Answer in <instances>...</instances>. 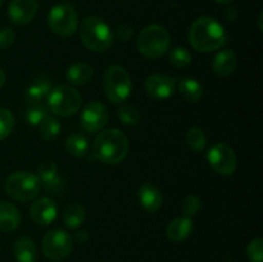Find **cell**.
Segmentation results:
<instances>
[{
    "label": "cell",
    "instance_id": "6da1fadb",
    "mask_svg": "<svg viewBox=\"0 0 263 262\" xmlns=\"http://www.w3.org/2000/svg\"><path fill=\"white\" fill-rule=\"evenodd\" d=\"M226 41L223 26L212 17H200L189 30V43L195 50L208 53L220 49Z\"/></svg>",
    "mask_w": 263,
    "mask_h": 262
},
{
    "label": "cell",
    "instance_id": "7a4b0ae2",
    "mask_svg": "<svg viewBox=\"0 0 263 262\" xmlns=\"http://www.w3.org/2000/svg\"><path fill=\"white\" fill-rule=\"evenodd\" d=\"M130 143L122 131L107 128L98 134L94 141V153L99 161L107 164L121 163L127 157Z\"/></svg>",
    "mask_w": 263,
    "mask_h": 262
},
{
    "label": "cell",
    "instance_id": "3957f363",
    "mask_svg": "<svg viewBox=\"0 0 263 262\" xmlns=\"http://www.w3.org/2000/svg\"><path fill=\"white\" fill-rule=\"evenodd\" d=\"M80 38H81L82 44L89 50L103 53L110 48L115 35L109 26L102 18L90 15L81 22Z\"/></svg>",
    "mask_w": 263,
    "mask_h": 262
},
{
    "label": "cell",
    "instance_id": "277c9868",
    "mask_svg": "<svg viewBox=\"0 0 263 262\" xmlns=\"http://www.w3.org/2000/svg\"><path fill=\"white\" fill-rule=\"evenodd\" d=\"M171 44L170 33L163 26L149 25L140 31L138 36V50L144 57L157 59L167 53Z\"/></svg>",
    "mask_w": 263,
    "mask_h": 262
},
{
    "label": "cell",
    "instance_id": "5b68a950",
    "mask_svg": "<svg viewBox=\"0 0 263 262\" xmlns=\"http://www.w3.org/2000/svg\"><path fill=\"white\" fill-rule=\"evenodd\" d=\"M103 85L107 98L115 104L127 100L133 90L130 74L120 64H112L105 69Z\"/></svg>",
    "mask_w": 263,
    "mask_h": 262
},
{
    "label": "cell",
    "instance_id": "8992f818",
    "mask_svg": "<svg viewBox=\"0 0 263 262\" xmlns=\"http://www.w3.org/2000/svg\"><path fill=\"white\" fill-rule=\"evenodd\" d=\"M41 182L37 175L30 171H17L10 174L5 180L8 195L18 202L33 200L40 192Z\"/></svg>",
    "mask_w": 263,
    "mask_h": 262
},
{
    "label": "cell",
    "instance_id": "52a82bcc",
    "mask_svg": "<svg viewBox=\"0 0 263 262\" xmlns=\"http://www.w3.org/2000/svg\"><path fill=\"white\" fill-rule=\"evenodd\" d=\"M82 103L81 94L67 85L53 87L48 95V109L54 115L67 117L77 113Z\"/></svg>",
    "mask_w": 263,
    "mask_h": 262
},
{
    "label": "cell",
    "instance_id": "ba28073f",
    "mask_svg": "<svg viewBox=\"0 0 263 262\" xmlns=\"http://www.w3.org/2000/svg\"><path fill=\"white\" fill-rule=\"evenodd\" d=\"M48 23L54 33L62 38H68L76 32L79 18L76 10L71 5L58 4L54 5L49 12Z\"/></svg>",
    "mask_w": 263,
    "mask_h": 262
},
{
    "label": "cell",
    "instance_id": "9c48e42d",
    "mask_svg": "<svg viewBox=\"0 0 263 262\" xmlns=\"http://www.w3.org/2000/svg\"><path fill=\"white\" fill-rule=\"evenodd\" d=\"M72 248H73V238L67 231L54 229L44 236V254L51 261H63L71 254Z\"/></svg>",
    "mask_w": 263,
    "mask_h": 262
},
{
    "label": "cell",
    "instance_id": "30bf717a",
    "mask_svg": "<svg viewBox=\"0 0 263 262\" xmlns=\"http://www.w3.org/2000/svg\"><path fill=\"white\" fill-rule=\"evenodd\" d=\"M208 163L211 169L220 175H231L236 170V154L226 143H216L208 151Z\"/></svg>",
    "mask_w": 263,
    "mask_h": 262
},
{
    "label": "cell",
    "instance_id": "8fae6325",
    "mask_svg": "<svg viewBox=\"0 0 263 262\" xmlns=\"http://www.w3.org/2000/svg\"><path fill=\"white\" fill-rule=\"evenodd\" d=\"M80 121L82 127L89 133L100 131L108 122L107 108L100 102H90L89 104L85 105Z\"/></svg>",
    "mask_w": 263,
    "mask_h": 262
},
{
    "label": "cell",
    "instance_id": "7c38bea8",
    "mask_svg": "<svg viewBox=\"0 0 263 262\" xmlns=\"http://www.w3.org/2000/svg\"><path fill=\"white\" fill-rule=\"evenodd\" d=\"M39 9L37 0H12L8 7V15L17 26L30 23Z\"/></svg>",
    "mask_w": 263,
    "mask_h": 262
},
{
    "label": "cell",
    "instance_id": "4fadbf2b",
    "mask_svg": "<svg viewBox=\"0 0 263 262\" xmlns=\"http://www.w3.org/2000/svg\"><path fill=\"white\" fill-rule=\"evenodd\" d=\"M175 80L163 73L152 74L145 81L146 94L154 99H167L175 92Z\"/></svg>",
    "mask_w": 263,
    "mask_h": 262
},
{
    "label": "cell",
    "instance_id": "5bb4252c",
    "mask_svg": "<svg viewBox=\"0 0 263 262\" xmlns=\"http://www.w3.org/2000/svg\"><path fill=\"white\" fill-rule=\"evenodd\" d=\"M31 218L37 225H50L58 215V208L55 202L50 198H40L31 205Z\"/></svg>",
    "mask_w": 263,
    "mask_h": 262
},
{
    "label": "cell",
    "instance_id": "9a60e30c",
    "mask_svg": "<svg viewBox=\"0 0 263 262\" xmlns=\"http://www.w3.org/2000/svg\"><path fill=\"white\" fill-rule=\"evenodd\" d=\"M37 177L46 190H50L54 194H58L63 188V181L58 174L57 164L53 161H45L39 164Z\"/></svg>",
    "mask_w": 263,
    "mask_h": 262
},
{
    "label": "cell",
    "instance_id": "2e32d148",
    "mask_svg": "<svg viewBox=\"0 0 263 262\" xmlns=\"http://www.w3.org/2000/svg\"><path fill=\"white\" fill-rule=\"evenodd\" d=\"M138 197L141 207L148 212H156L162 207V203H163V195L161 190L151 182H145L139 188Z\"/></svg>",
    "mask_w": 263,
    "mask_h": 262
},
{
    "label": "cell",
    "instance_id": "e0dca14e",
    "mask_svg": "<svg viewBox=\"0 0 263 262\" xmlns=\"http://www.w3.org/2000/svg\"><path fill=\"white\" fill-rule=\"evenodd\" d=\"M21 223V213L13 203L0 202V231L9 233L15 230Z\"/></svg>",
    "mask_w": 263,
    "mask_h": 262
},
{
    "label": "cell",
    "instance_id": "ac0fdd59",
    "mask_svg": "<svg viewBox=\"0 0 263 262\" xmlns=\"http://www.w3.org/2000/svg\"><path fill=\"white\" fill-rule=\"evenodd\" d=\"M212 69L218 77H228L236 69V54L233 50L220 51L212 62Z\"/></svg>",
    "mask_w": 263,
    "mask_h": 262
},
{
    "label": "cell",
    "instance_id": "d6986e66",
    "mask_svg": "<svg viewBox=\"0 0 263 262\" xmlns=\"http://www.w3.org/2000/svg\"><path fill=\"white\" fill-rule=\"evenodd\" d=\"M193 231V220L186 216L172 220L167 226V238L171 241H182L190 236Z\"/></svg>",
    "mask_w": 263,
    "mask_h": 262
},
{
    "label": "cell",
    "instance_id": "ffe728a7",
    "mask_svg": "<svg viewBox=\"0 0 263 262\" xmlns=\"http://www.w3.org/2000/svg\"><path fill=\"white\" fill-rule=\"evenodd\" d=\"M92 74H94L92 66L84 63V62L73 63L72 66H69L67 68L66 72V77L69 84L76 85V86H81V85L87 84L92 79Z\"/></svg>",
    "mask_w": 263,
    "mask_h": 262
},
{
    "label": "cell",
    "instance_id": "44dd1931",
    "mask_svg": "<svg viewBox=\"0 0 263 262\" xmlns=\"http://www.w3.org/2000/svg\"><path fill=\"white\" fill-rule=\"evenodd\" d=\"M14 257L17 262H36L37 248L35 241L28 236H22L14 243Z\"/></svg>",
    "mask_w": 263,
    "mask_h": 262
},
{
    "label": "cell",
    "instance_id": "7402d4cb",
    "mask_svg": "<svg viewBox=\"0 0 263 262\" xmlns=\"http://www.w3.org/2000/svg\"><path fill=\"white\" fill-rule=\"evenodd\" d=\"M53 89V84L49 79H39L35 80L30 86L27 87L25 92L26 102L30 104H36L41 100L45 99L49 95L50 90Z\"/></svg>",
    "mask_w": 263,
    "mask_h": 262
},
{
    "label": "cell",
    "instance_id": "603a6c76",
    "mask_svg": "<svg viewBox=\"0 0 263 262\" xmlns=\"http://www.w3.org/2000/svg\"><path fill=\"white\" fill-rule=\"evenodd\" d=\"M179 92L187 102H198L203 97V85L194 77H184L179 84Z\"/></svg>",
    "mask_w": 263,
    "mask_h": 262
},
{
    "label": "cell",
    "instance_id": "cb8c5ba5",
    "mask_svg": "<svg viewBox=\"0 0 263 262\" xmlns=\"http://www.w3.org/2000/svg\"><path fill=\"white\" fill-rule=\"evenodd\" d=\"M86 212L84 205L80 203H71L67 205L63 213V222L68 229H77L84 223Z\"/></svg>",
    "mask_w": 263,
    "mask_h": 262
},
{
    "label": "cell",
    "instance_id": "d4e9b609",
    "mask_svg": "<svg viewBox=\"0 0 263 262\" xmlns=\"http://www.w3.org/2000/svg\"><path fill=\"white\" fill-rule=\"evenodd\" d=\"M66 149L71 156L84 157L89 152V141L81 134H73L66 140Z\"/></svg>",
    "mask_w": 263,
    "mask_h": 262
},
{
    "label": "cell",
    "instance_id": "484cf974",
    "mask_svg": "<svg viewBox=\"0 0 263 262\" xmlns=\"http://www.w3.org/2000/svg\"><path fill=\"white\" fill-rule=\"evenodd\" d=\"M186 140L187 146L194 152H202L205 148L207 144V136L205 133L199 127H192L186 133Z\"/></svg>",
    "mask_w": 263,
    "mask_h": 262
},
{
    "label": "cell",
    "instance_id": "4316f807",
    "mask_svg": "<svg viewBox=\"0 0 263 262\" xmlns=\"http://www.w3.org/2000/svg\"><path fill=\"white\" fill-rule=\"evenodd\" d=\"M39 127H40L41 138L46 141L54 140L61 133V123L49 115L44 118V121L39 125Z\"/></svg>",
    "mask_w": 263,
    "mask_h": 262
},
{
    "label": "cell",
    "instance_id": "83f0119b",
    "mask_svg": "<svg viewBox=\"0 0 263 262\" xmlns=\"http://www.w3.org/2000/svg\"><path fill=\"white\" fill-rule=\"evenodd\" d=\"M48 115V108L41 103H36V104H31V107L26 112V121L31 126H39Z\"/></svg>",
    "mask_w": 263,
    "mask_h": 262
},
{
    "label": "cell",
    "instance_id": "f1b7e54d",
    "mask_svg": "<svg viewBox=\"0 0 263 262\" xmlns=\"http://www.w3.org/2000/svg\"><path fill=\"white\" fill-rule=\"evenodd\" d=\"M118 117L125 125L134 126L140 122V113L134 105H123L118 109Z\"/></svg>",
    "mask_w": 263,
    "mask_h": 262
},
{
    "label": "cell",
    "instance_id": "f546056e",
    "mask_svg": "<svg viewBox=\"0 0 263 262\" xmlns=\"http://www.w3.org/2000/svg\"><path fill=\"white\" fill-rule=\"evenodd\" d=\"M14 127V117L12 112L5 108H0V140L10 135Z\"/></svg>",
    "mask_w": 263,
    "mask_h": 262
},
{
    "label": "cell",
    "instance_id": "4dcf8cb0",
    "mask_svg": "<svg viewBox=\"0 0 263 262\" xmlns=\"http://www.w3.org/2000/svg\"><path fill=\"white\" fill-rule=\"evenodd\" d=\"M170 62L175 67H186L192 63V54L185 48H174L170 53Z\"/></svg>",
    "mask_w": 263,
    "mask_h": 262
},
{
    "label": "cell",
    "instance_id": "1f68e13d",
    "mask_svg": "<svg viewBox=\"0 0 263 262\" xmlns=\"http://www.w3.org/2000/svg\"><path fill=\"white\" fill-rule=\"evenodd\" d=\"M200 208H202V200L197 195H187L181 203V211L186 217L195 216L199 212Z\"/></svg>",
    "mask_w": 263,
    "mask_h": 262
},
{
    "label": "cell",
    "instance_id": "d6a6232c",
    "mask_svg": "<svg viewBox=\"0 0 263 262\" xmlns=\"http://www.w3.org/2000/svg\"><path fill=\"white\" fill-rule=\"evenodd\" d=\"M247 256L251 262H263V240L261 238L249 241L247 247Z\"/></svg>",
    "mask_w": 263,
    "mask_h": 262
},
{
    "label": "cell",
    "instance_id": "836d02e7",
    "mask_svg": "<svg viewBox=\"0 0 263 262\" xmlns=\"http://www.w3.org/2000/svg\"><path fill=\"white\" fill-rule=\"evenodd\" d=\"M14 31L10 27H4L0 30V49L2 50H7L14 43Z\"/></svg>",
    "mask_w": 263,
    "mask_h": 262
},
{
    "label": "cell",
    "instance_id": "e575fe53",
    "mask_svg": "<svg viewBox=\"0 0 263 262\" xmlns=\"http://www.w3.org/2000/svg\"><path fill=\"white\" fill-rule=\"evenodd\" d=\"M133 33H134V30L130 25L121 23V25H118L117 27H116L115 33H113V35L117 36L120 40L126 41V40H128V39L133 38Z\"/></svg>",
    "mask_w": 263,
    "mask_h": 262
},
{
    "label": "cell",
    "instance_id": "d590c367",
    "mask_svg": "<svg viewBox=\"0 0 263 262\" xmlns=\"http://www.w3.org/2000/svg\"><path fill=\"white\" fill-rule=\"evenodd\" d=\"M5 80H7V77H5V73H4V71H3V69L0 68V89H2V87L4 86V84H5Z\"/></svg>",
    "mask_w": 263,
    "mask_h": 262
},
{
    "label": "cell",
    "instance_id": "8d00e7d4",
    "mask_svg": "<svg viewBox=\"0 0 263 262\" xmlns=\"http://www.w3.org/2000/svg\"><path fill=\"white\" fill-rule=\"evenodd\" d=\"M215 2H217L218 4H230L234 0H215Z\"/></svg>",
    "mask_w": 263,
    "mask_h": 262
},
{
    "label": "cell",
    "instance_id": "74e56055",
    "mask_svg": "<svg viewBox=\"0 0 263 262\" xmlns=\"http://www.w3.org/2000/svg\"><path fill=\"white\" fill-rule=\"evenodd\" d=\"M258 28H259V31L263 30V27H262V13H259V15H258Z\"/></svg>",
    "mask_w": 263,
    "mask_h": 262
},
{
    "label": "cell",
    "instance_id": "f35d334b",
    "mask_svg": "<svg viewBox=\"0 0 263 262\" xmlns=\"http://www.w3.org/2000/svg\"><path fill=\"white\" fill-rule=\"evenodd\" d=\"M2 4H3V0H0V7H2Z\"/></svg>",
    "mask_w": 263,
    "mask_h": 262
}]
</instances>
